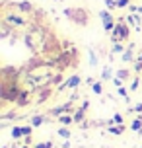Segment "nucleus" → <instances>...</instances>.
Here are the masks:
<instances>
[{"instance_id":"nucleus-17","label":"nucleus","mask_w":142,"mask_h":148,"mask_svg":"<svg viewBox=\"0 0 142 148\" xmlns=\"http://www.w3.org/2000/svg\"><path fill=\"white\" fill-rule=\"evenodd\" d=\"M59 121H60V125H70V123L74 121V117H70V115H60Z\"/></svg>"},{"instance_id":"nucleus-4","label":"nucleus","mask_w":142,"mask_h":148,"mask_svg":"<svg viewBox=\"0 0 142 148\" xmlns=\"http://www.w3.org/2000/svg\"><path fill=\"white\" fill-rule=\"evenodd\" d=\"M99 18H101V22H103V29L107 31V33L117 27L115 18H113V14H111V10H101V12H99Z\"/></svg>"},{"instance_id":"nucleus-5","label":"nucleus","mask_w":142,"mask_h":148,"mask_svg":"<svg viewBox=\"0 0 142 148\" xmlns=\"http://www.w3.org/2000/svg\"><path fill=\"white\" fill-rule=\"evenodd\" d=\"M2 22L8 23L12 29H16V27H22V25H25V20H23L20 14H10V12H6L4 14V18H2Z\"/></svg>"},{"instance_id":"nucleus-22","label":"nucleus","mask_w":142,"mask_h":148,"mask_svg":"<svg viewBox=\"0 0 142 148\" xmlns=\"http://www.w3.org/2000/svg\"><path fill=\"white\" fill-rule=\"evenodd\" d=\"M113 123H117V125H125V119H123V115L115 113V115H113Z\"/></svg>"},{"instance_id":"nucleus-28","label":"nucleus","mask_w":142,"mask_h":148,"mask_svg":"<svg viewBox=\"0 0 142 148\" xmlns=\"http://www.w3.org/2000/svg\"><path fill=\"white\" fill-rule=\"evenodd\" d=\"M22 129H23V136H31V129H33V127H22Z\"/></svg>"},{"instance_id":"nucleus-33","label":"nucleus","mask_w":142,"mask_h":148,"mask_svg":"<svg viewBox=\"0 0 142 148\" xmlns=\"http://www.w3.org/2000/svg\"><path fill=\"white\" fill-rule=\"evenodd\" d=\"M62 148H70V142H68V138L64 142H62Z\"/></svg>"},{"instance_id":"nucleus-27","label":"nucleus","mask_w":142,"mask_h":148,"mask_svg":"<svg viewBox=\"0 0 142 148\" xmlns=\"http://www.w3.org/2000/svg\"><path fill=\"white\" fill-rule=\"evenodd\" d=\"M33 148H53V142H39Z\"/></svg>"},{"instance_id":"nucleus-25","label":"nucleus","mask_w":142,"mask_h":148,"mask_svg":"<svg viewBox=\"0 0 142 148\" xmlns=\"http://www.w3.org/2000/svg\"><path fill=\"white\" fill-rule=\"evenodd\" d=\"M130 0H117V8H128Z\"/></svg>"},{"instance_id":"nucleus-36","label":"nucleus","mask_w":142,"mask_h":148,"mask_svg":"<svg viewBox=\"0 0 142 148\" xmlns=\"http://www.w3.org/2000/svg\"><path fill=\"white\" fill-rule=\"evenodd\" d=\"M22 148H29V146H27V144H25V146H22Z\"/></svg>"},{"instance_id":"nucleus-34","label":"nucleus","mask_w":142,"mask_h":148,"mask_svg":"<svg viewBox=\"0 0 142 148\" xmlns=\"http://www.w3.org/2000/svg\"><path fill=\"white\" fill-rule=\"evenodd\" d=\"M138 14H142V6H138Z\"/></svg>"},{"instance_id":"nucleus-3","label":"nucleus","mask_w":142,"mask_h":148,"mask_svg":"<svg viewBox=\"0 0 142 148\" xmlns=\"http://www.w3.org/2000/svg\"><path fill=\"white\" fill-rule=\"evenodd\" d=\"M128 25L127 23H123V20H119L117 22V27L111 31V41L113 43H121V41H127L128 39Z\"/></svg>"},{"instance_id":"nucleus-13","label":"nucleus","mask_w":142,"mask_h":148,"mask_svg":"<svg viewBox=\"0 0 142 148\" xmlns=\"http://www.w3.org/2000/svg\"><path fill=\"white\" fill-rule=\"evenodd\" d=\"M130 129H132V131H136V133H142V119L140 117L134 119V121H132V125H130Z\"/></svg>"},{"instance_id":"nucleus-16","label":"nucleus","mask_w":142,"mask_h":148,"mask_svg":"<svg viewBox=\"0 0 142 148\" xmlns=\"http://www.w3.org/2000/svg\"><path fill=\"white\" fill-rule=\"evenodd\" d=\"M123 131H125V125H119V127L109 125V133H111V134H121Z\"/></svg>"},{"instance_id":"nucleus-2","label":"nucleus","mask_w":142,"mask_h":148,"mask_svg":"<svg viewBox=\"0 0 142 148\" xmlns=\"http://www.w3.org/2000/svg\"><path fill=\"white\" fill-rule=\"evenodd\" d=\"M64 16H68L70 20L78 25H86L88 23V12L84 8H66L64 10Z\"/></svg>"},{"instance_id":"nucleus-26","label":"nucleus","mask_w":142,"mask_h":148,"mask_svg":"<svg viewBox=\"0 0 142 148\" xmlns=\"http://www.w3.org/2000/svg\"><path fill=\"white\" fill-rule=\"evenodd\" d=\"M90 64H91V66H96V64H97V55L94 51H90Z\"/></svg>"},{"instance_id":"nucleus-12","label":"nucleus","mask_w":142,"mask_h":148,"mask_svg":"<svg viewBox=\"0 0 142 148\" xmlns=\"http://www.w3.org/2000/svg\"><path fill=\"white\" fill-rule=\"evenodd\" d=\"M84 115H86V109H82V107L76 109L74 115H72V117H74V123H84Z\"/></svg>"},{"instance_id":"nucleus-31","label":"nucleus","mask_w":142,"mask_h":148,"mask_svg":"<svg viewBox=\"0 0 142 148\" xmlns=\"http://www.w3.org/2000/svg\"><path fill=\"white\" fill-rule=\"evenodd\" d=\"M142 70V60H136L134 62V72H140Z\"/></svg>"},{"instance_id":"nucleus-18","label":"nucleus","mask_w":142,"mask_h":148,"mask_svg":"<svg viewBox=\"0 0 142 148\" xmlns=\"http://www.w3.org/2000/svg\"><path fill=\"white\" fill-rule=\"evenodd\" d=\"M57 133H59V136H60V138H70V131H68L66 127H60V129L57 131Z\"/></svg>"},{"instance_id":"nucleus-29","label":"nucleus","mask_w":142,"mask_h":148,"mask_svg":"<svg viewBox=\"0 0 142 148\" xmlns=\"http://www.w3.org/2000/svg\"><path fill=\"white\" fill-rule=\"evenodd\" d=\"M113 84H115L117 88H123V80H121V78H117V76L113 78Z\"/></svg>"},{"instance_id":"nucleus-9","label":"nucleus","mask_w":142,"mask_h":148,"mask_svg":"<svg viewBox=\"0 0 142 148\" xmlns=\"http://www.w3.org/2000/svg\"><path fill=\"white\" fill-rule=\"evenodd\" d=\"M16 8H18L20 12H33V4H31V2H25V0H23V2H18Z\"/></svg>"},{"instance_id":"nucleus-14","label":"nucleus","mask_w":142,"mask_h":148,"mask_svg":"<svg viewBox=\"0 0 142 148\" xmlns=\"http://www.w3.org/2000/svg\"><path fill=\"white\" fill-rule=\"evenodd\" d=\"M10 134H12L14 138H20V136H23V129H22V127H12Z\"/></svg>"},{"instance_id":"nucleus-32","label":"nucleus","mask_w":142,"mask_h":148,"mask_svg":"<svg viewBox=\"0 0 142 148\" xmlns=\"http://www.w3.org/2000/svg\"><path fill=\"white\" fill-rule=\"evenodd\" d=\"M132 111H136V113H140V115H142V103H136L134 107H132Z\"/></svg>"},{"instance_id":"nucleus-19","label":"nucleus","mask_w":142,"mask_h":148,"mask_svg":"<svg viewBox=\"0 0 142 148\" xmlns=\"http://www.w3.org/2000/svg\"><path fill=\"white\" fill-rule=\"evenodd\" d=\"M127 49H125V45L123 43H113V49H111V53H125Z\"/></svg>"},{"instance_id":"nucleus-10","label":"nucleus","mask_w":142,"mask_h":148,"mask_svg":"<svg viewBox=\"0 0 142 148\" xmlns=\"http://www.w3.org/2000/svg\"><path fill=\"white\" fill-rule=\"evenodd\" d=\"M47 121V115H33L31 117V127H41Z\"/></svg>"},{"instance_id":"nucleus-11","label":"nucleus","mask_w":142,"mask_h":148,"mask_svg":"<svg viewBox=\"0 0 142 148\" xmlns=\"http://www.w3.org/2000/svg\"><path fill=\"white\" fill-rule=\"evenodd\" d=\"M39 92H41V96H39V99H37V103H43L47 97L51 96V90H49V86H43V88H39Z\"/></svg>"},{"instance_id":"nucleus-37","label":"nucleus","mask_w":142,"mask_h":148,"mask_svg":"<svg viewBox=\"0 0 142 148\" xmlns=\"http://www.w3.org/2000/svg\"><path fill=\"white\" fill-rule=\"evenodd\" d=\"M140 119H142V115H140Z\"/></svg>"},{"instance_id":"nucleus-15","label":"nucleus","mask_w":142,"mask_h":148,"mask_svg":"<svg viewBox=\"0 0 142 148\" xmlns=\"http://www.w3.org/2000/svg\"><path fill=\"white\" fill-rule=\"evenodd\" d=\"M128 74L130 72H128L127 68H119V70H117V78H121V80L125 82V80H128Z\"/></svg>"},{"instance_id":"nucleus-6","label":"nucleus","mask_w":142,"mask_h":148,"mask_svg":"<svg viewBox=\"0 0 142 148\" xmlns=\"http://www.w3.org/2000/svg\"><path fill=\"white\" fill-rule=\"evenodd\" d=\"M80 84H82V78H80L78 74H74V76H70V78H68V80L64 82V84H60L59 90L62 92V90H66V88H78Z\"/></svg>"},{"instance_id":"nucleus-38","label":"nucleus","mask_w":142,"mask_h":148,"mask_svg":"<svg viewBox=\"0 0 142 148\" xmlns=\"http://www.w3.org/2000/svg\"><path fill=\"white\" fill-rule=\"evenodd\" d=\"M140 148H142V146H140Z\"/></svg>"},{"instance_id":"nucleus-24","label":"nucleus","mask_w":142,"mask_h":148,"mask_svg":"<svg viewBox=\"0 0 142 148\" xmlns=\"http://www.w3.org/2000/svg\"><path fill=\"white\" fill-rule=\"evenodd\" d=\"M117 90H119V96L125 97V101H128V92H127V88L123 86V88H117Z\"/></svg>"},{"instance_id":"nucleus-7","label":"nucleus","mask_w":142,"mask_h":148,"mask_svg":"<svg viewBox=\"0 0 142 148\" xmlns=\"http://www.w3.org/2000/svg\"><path fill=\"white\" fill-rule=\"evenodd\" d=\"M29 97H31V92H29V90H22V94H20V97H18L16 105H20V107L27 105V103H29Z\"/></svg>"},{"instance_id":"nucleus-35","label":"nucleus","mask_w":142,"mask_h":148,"mask_svg":"<svg viewBox=\"0 0 142 148\" xmlns=\"http://www.w3.org/2000/svg\"><path fill=\"white\" fill-rule=\"evenodd\" d=\"M138 60H142V55H140V57H138Z\"/></svg>"},{"instance_id":"nucleus-1","label":"nucleus","mask_w":142,"mask_h":148,"mask_svg":"<svg viewBox=\"0 0 142 148\" xmlns=\"http://www.w3.org/2000/svg\"><path fill=\"white\" fill-rule=\"evenodd\" d=\"M20 94H22V88H20L18 82H2V86H0V97H2L4 103H16Z\"/></svg>"},{"instance_id":"nucleus-20","label":"nucleus","mask_w":142,"mask_h":148,"mask_svg":"<svg viewBox=\"0 0 142 148\" xmlns=\"http://www.w3.org/2000/svg\"><path fill=\"white\" fill-rule=\"evenodd\" d=\"M109 78H111V68L107 66L101 70V80H109Z\"/></svg>"},{"instance_id":"nucleus-30","label":"nucleus","mask_w":142,"mask_h":148,"mask_svg":"<svg viewBox=\"0 0 142 148\" xmlns=\"http://www.w3.org/2000/svg\"><path fill=\"white\" fill-rule=\"evenodd\" d=\"M138 84H140V80H138V78H134V80H132V84H130V90L134 92V90L138 88Z\"/></svg>"},{"instance_id":"nucleus-8","label":"nucleus","mask_w":142,"mask_h":148,"mask_svg":"<svg viewBox=\"0 0 142 148\" xmlns=\"http://www.w3.org/2000/svg\"><path fill=\"white\" fill-rule=\"evenodd\" d=\"M134 60V45H128L127 51L123 53V62H132Z\"/></svg>"},{"instance_id":"nucleus-21","label":"nucleus","mask_w":142,"mask_h":148,"mask_svg":"<svg viewBox=\"0 0 142 148\" xmlns=\"http://www.w3.org/2000/svg\"><path fill=\"white\" fill-rule=\"evenodd\" d=\"M91 90H94V94H97V96L103 92V88H101V84H99V82H94V84H91Z\"/></svg>"},{"instance_id":"nucleus-23","label":"nucleus","mask_w":142,"mask_h":148,"mask_svg":"<svg viewBox=\"0 0 142 148\" xmlns=\"http://www.w3.org/2000/svg\"><path fill=\"white\" fill-rule=\"evenodd\" d=\"M105 6H107V10H115L117 8V0H105Z\"/></svg>"}]
</instances>
